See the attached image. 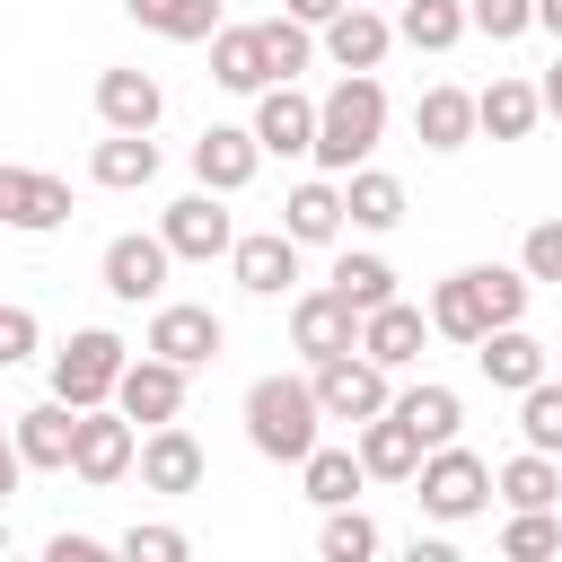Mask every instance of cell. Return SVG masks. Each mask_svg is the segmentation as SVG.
<instances>
[{"mask_svg":"<svg viewBox=\"0 0 562 562\" xmlns=\"http://www.w3.org/2000/svg\"><path fill=\"white\" fill-rule=\"evenodd\" d=\"M378 132H386V88L369 79V70H342V88L316 105V167L325 176H351L369 149H378Z\"/></svg>","mask_w":562,"mask_h":562,"instance_id":"1","label":"cell"},{"mask_svg":"<svg viewBox=\"0 0 562 562\" xmlns=\"http://www.w3.org/2000/svg\"><path fill=\"white\" fill-rule=\"evenodd\" d=\"M316 422H325L316 378H255V386H246V439H255V457L299 465V457L316 448Z\"/></svg>","mask_w":562,"mask_h":562,"instance_id":"2","label":"cell"},{"mask_svg":"<svg viewBox=\"0 0 562 562\" xmlns=\"http://www.w3.org/2000/svg\"><path fill=\"white\" fill-rule=\"evenodd\" d=\"M114 386H123V334H105V325H88V334H70L61 351H53V395L61 404H114Z\"/></svg>","mask_w":562,"mask_h":562,"instance_id":"3","label":"cell"},{"mask_svg":"<svg viewBox=\"0 0 562 562\" xmlns=\"http://www.w3.org/2000/svg\"><path fill=\"white\" fill-rule=\"evenodd\" d=\"M413 492H422V509H430V518H474V509L492 501V465H483L474 448H457V439H448V448H430V457H422Z\"/></svg>","mask_w":562,"mask_h":562,"instance_id":"4","label":"cell"},{"mask_svg":"<svg viewBox=\"0 0 562 562\" xmlns=\"http://www.w3.org/2000/svg\"><path fill=\"white\" fill-rule=\"evenodd\" d=\"M307 378H316L325 422H369V413H386V404H395V395H386V369H378L369 351H334V360H316Z\"/></svg>","mask_w":562,"mask_h":562,"instance_id":"5","label":"cell"},{"mask_svg":"<svg viewBox=\"0 0 562 562\" xmlns=\"http://www.w3.org/2000/svg\"><path fill=\"white\" fill-rule=\"evenodd\" d=\"M132 465H140L132 413H123V404H114V413L88 404V413H79V439H70V474H79V483H123Z\"/></svg>","mask_w":562,"mask_h":562,"instance_id":"6","label":"cell"},{"mask_svg":"<svg viewBox=\"0 0 562 562\" xmlns=\"http://www.w3.org/2000/svg\"><path fill=\"white\" fill-rule=\"evenodd\" d=\"M290 342L307 351V369H316V360H334V351H360V307L325 281V290H307V299L290 307Z\"/></svg>","mask_w":562,"mask_h":562,"instance_id":"7","label":"cell"},{"mask_svg":"<svg viewBox=\"0 0 562 562\" xmlns=\"http://www.w3.org/2000/svg\"><path fill=\"white\" fill-rule=\"evenodd\" d=\"M158 237L184 255V263H211V255H228L237 246V220L220 211V193L202 184V193H184V202H167V220H158Z\"/></svg>","mask_w":562,"mask_h":562,"instance_id":"8","label":"cell"},{"mask_svg":"<svg viewBox=\"0 0 562 562\" xmlns=\"http://www.w3.org/2000/svg\"><path fill=\"white\" fill-rule=\"evenodd\" d=\"M114 404L132 413V422H176L184 413V360H167V351H140V360H123V386H114Z\"/></svg>","mask_w":562,"mask_h":562,"instance_id":"9","label":"cell"},{"mask_svg":"<svg viewBox=\"0 0 562 562\" xmlns=\"http://www.w3.org/2000/svg\"><path fill=\"white\" fill-rule=\"evenodd\" d=\"M61 220H70V184H61V176H44V167H0V228L44 237V228H61Z\"/></svg>","mask_w":562,"mask_h":562,"instance_id":"10","label":"cell"},{"mask_svg":"<svg viewBox=\"0 0 562 562\" xmlns=\"http://www.w3.org/2000/svg\"><path fill=\"white\" fill-rule=\"evenodd\" d=\"M167 263H176V246H167V237L123 228V237L105 246V290H114L123 307H140V299H158V290H167Z\"/></svg>","mask_w":562,"mask_h":562,"instance_id":"11","label":"cell"},{"mask_svg":"<svg viewBox=\"0 0 562 562\" xmlns=\"http://www.w3.org/2000/svg\"><path fill=\"white\" fill-rule=\"evenodd\" d=\"M202 439L184 430V422H158L149 439H140V492H202Z\"/></svg>","mask_w":562,"mask_h":562,"instance_id":"12","label":"cell"},{"mask_svg":"<svg viewBox=\"0 0 562 562\" xmlns=\"http://www.w3.org/2000/svg\"><path fill=\"white\" fill-rule=\"evenodd\" d=\"M255 140H263V149H281V158L316 149V97H299L290 79L255 88Z\"/></svg>","mask_w":562,"mask_h":562,"instance_id":"13","label":"cell"},{"mask_svg":"<svg viewBox=\"0 0 562 562\" xmlns=\"http://www.w3.org/2000/svg\"><path fill=\"white\" fill-rule=\"evenodd\" d=\"M255 167H263V140H255V123L237 132V123H211L202 140H193V176L211 184V193H237V184H255Z\"/></svg>","mask_w":562,"mask_h":562,"instance_id":"14","label":"cell"},{"mask_svg":"<svg viewBox=\"0 0 562 562\" xmlns=\"http://www.w3.org/2000/svg\"><path fill=\"white\" fill-rule=\"evenodd\" d=\"M228 263H237V290L281 299V290L299 281V237H290V228H255V237H237V246H228Z\"/></svg>","mask_w":562,"mask_h":562,"instance_id":"15","label":"cell"},{"mask_svg":"<svg viewBox=\"0 0 562 562\" xmlns=\"http://www.w3.org/2000/svg\"><path fill=\"white\" fill-rule=\"evenodd\" d=\"M220 342H228V325L211 316V307H158L149 316V342L140 351H167V360H184V369H202V360H220Z\"/></svg>","mask_w":562,"mask_h":562,"instance_id":"16","label":"cell"},{"mask_svg":"<svg viewBox=\"0 0 562 562\" xmlns=\"http://www.w3.org/2000/svg\"><path fill=\"white\" fill-rule=\"evenodd\" d=\"M422 342H430V316H422V307H404V299H386V307H369V316H360V351H369L378 369H413V360H422Z\"/></svg>","mask_w":562,"mask_h":562,"instance_id":"17","label":"cell"},{"mask_svg":"<svg viewBox=\"0 0 562 562\" xmlns=\"http://www.w3.org/2000/svg\"><path fill=\"white\" fill-rule=\"evenodd\" d=\"M9 430H18V457H26V465H44V474H70V439H79V404H61V395H53V404H35V413H18Z\"/></svg>","mask_w":562,"mask_h":562,"instance_id":"18","label":"cell"},{"mask_svg":"<svg viewBox=\"0 0 562 562\" xmlns=\"http://www.w3.org/2000/svg\"><path fill=\"white\" fill-rule=\"evenodd\" d=\"M422 457H430V448H422L413 422H395V413H369V422H360V465H369L378 483H413Z\"/></svg>","mask_w":562,"mask_h":562,"instance_id":"19","label":"cell"},{"mask_svg":"<svg viewBox=\"0 0 562 562\" xmlns=\"http://www.w3.org/2000/svg\"><path fill=\"white\" fill-rule=\"evenodd\" d=\"M97 114H105V132H149L167 114V88L149 70H105L97 79Z\"/></svg>","mask_w":562,"mask_h":562,"instance_id":"20","label":"cell"},{"mask_svg":"<svg viewBox=\"0 0 562 562\" xmlns=\"http://www.w3.org/2000/svg\"><path fill=\"white\" fill-rule=\"evenodd\" d=\"M474 360H483V378L509 386V395H527V386L544 378V342H536L527 325H492V334L474 342Z\"/></svg>","mask_w":562,"mask_h":562,"instance_id":"21","label":"cell"},{"mask_svg":"<svg viewBox=\"0 0 562 562\" xmlns=\"http://www.w3.org/2000/svg\"><path fill=\"white\" fill-rule=\"evenodd\" d=\"M211 79H220V88H237V97L272 88V61H263V26H220V35H211Z\"/></svg>","mask_w":562,"mask_h":562,"instance_id":"22","label":"cell"},{"mask_svg":"<svg viewBox=\"0 0 562 562\" xmlns=\"http://www.w3.org/2000/svg\"><path fill=\"white\" fill-rule=\"evenodd\" d=\"M386 44H395V26H386L378 9H342V18H325V53H334L342 70H378Z\"/></svg>","mask_w":562,"mask_h":562,"instance_id":"23","label":"cell"},{"mask_svg":"<svg viewBox=\"0 0 562 562\" xmlns=\"http://www.w3.org/2000/svg\"><path fill=\"white\" fill-rule=\"evenodd\" d=\"M536 114H544V88H527V79H492V88L474 97V123H483L492 140H527Z\"/></svg>","mask_w":562,"mask_h":562,"instance_id":"24","label":"cell"},{"mask_svg":"<svg viewBox=\"0 0 562 562\" xmlns=\"http://www.w3.org/2000/svg\"><path fill=\"white\" fill-rule=\"evenodd\" d=\"M413 132H422V149H465L483 123H474V97H465V88H422Z\"/></svg>","mask_w":562,"mask_h":562,"instance_id":"25","label":"cell"},{"mask_svg":"<svg viewBox=\"0 0 562 562\" xmlns=\"http://www.w3.org/2000/svg\"><path fill=\"white\" fill-rule=\"evenodd\" d=\"M342 220H351V211H342V184H334V176H307V184L281 202V228H290L299 246H325Z\"/></svg>","mask_w":562,"mask_h":562,"instance_id":"26","label":"cell"},{"mask_svg":"<svg viewBox=\"0 0 562 562\" xmlns=\"http://www.w3.org/2000/svg\"><path fill=\"white\" fill-rule=\"evenodd\" d=\"M430 334H448V342H483V334H492V307H483L474 272H448V281L430 290Z\"/></svg>","mask_w":562,"mask_h":562,"instance_id":"27","label":"cell"},{"mask_svg":"<svg viewBox=\"0 0 562 562\" xmlns=\"http://www.w3.org/2000/svg\"><path fill=\"white\" fill-rule=\"evenodd\" d=\"M299 483H307L316 509H342V501L369 483V465H360V448H325V439H316V448L299 457Z\"/></svg>","mask_w":562,"mask_h":562,"instance_id":"28","label":"cell"},{"mask_svg":"<svg viewBox=\"0 0 562 562\" xmlns=\"http://www.w3.org/2000/svg\"><path fill=\"white\" fill-rule=\"evenodd\" d=\"M88 176H97L105 193H132V184H149V176H158V140H149V132H114V140H97Z\"/></svg>","mask_w":562,"mask_h":562,"instance_id":"29","label":"cell"},{"mask_svg":"<svg viewBox=\"0 0 562 562\" xmlns=\"http://www.w3.org/2000/svg\"><path fill=\"white\" fill-rule=\"evenodd\" d=\"M123 9L167 44H211L220 35V0H123Z\"/></svg>","mask_w":562,"mask_h":562,"instance_id":"30","label":"cell"},{"mask_svg":"<svg viewBox=\"0 0 562 562\" xmlns=\"http://www.w3.org/2000/svg\"><path fill=\"white\" fill-rule=\"evenodd\" d=\"M386 413H395V422H413V430H422V448H448V439H457V422H465L457 386H404Z\"/></svg>","mask_w":562,"mask_h":562,"instance_id":"31","label":"cell"},{"mask_svg":"<svg viewBox=\"0 0 562 562\" xmlns=\"http://www.w3.org/2000/svg\"><path fill=\"white\" fill-rule=\"evenodd\" d=\"M492 492H501L509 509H553V501H562V465H553L544 448H527V457H509V465L492 474Z\"/></svg>","mask_w":562,"mask_h":562,"instance_id":"32","label":"cell"},{"mask_svg":"<svg viewBox=\"0 0 562 562\" xmlns=\"http://www.w3.org/2000/svg\"><path fill=\"white\" fill-rule=\"evenodd\" d=\"M342 211H351L360 228H395V220H404V184H395L386 167H351V176H342Z\"/></svg>","mask_w":562,"mask_h":562,"instance_id":"33","label":"cell"},{"mask_svg":"<svg viewBox=\"0 0 562 562\" xmlns=\"http://www.w3.org/2000/svg\"><path fill=\"white\" fill-rule=\"evenodd\" d=\"M465 26H474V18H465V0H404V18H395V35H404L413 53H448Z\"/></svg>","mask_w":562,"mask_h":562,"instance_id":"34","label":"cell"},{"mask_svg":"<svg viewBox=\"0 0 562 562\" xmlns=\"http://www.w3.org/2000/svg\"><path fill=\"white\" fill-rule=\"evenodd\" d=\"M334 290L369 316V307H386V299H395V263H386V255H342V263H334Z\"/></svg>","mask_w":562,"mask_h":562,"instance_id":"35","label":"cell"},{"mask_svg":"<svg viewBox=\"0 0 562 562\" xmlns=\"http://www.w3.org/2000/svg\"><path fill=\"white\" fill-rule=\"evenodd\" d=\"M465 272H474V290H483L492 325H518V316H527V290H536V281H527V263H518V272H509V263H465Z\"/></svg>","mask_w":562,"mask_h":562,"instance_id":"36","label":"cell"},{"mask_svg":"<svg viewBox=\"0 0 562 562\" xmlns=\"http://www.w3.org/2000/svg\"><path fill=\"white\" fill-rule=\"evenodd\" d=\"M307 53H316V35H307V18H263V61H272V79H299L307 70Z\"/></svg>","mask_w":562,"mask_h":562,"instance_id":"37","label":"cell"},{"mask_svg":"<svg viewBox=\"0 0 562 562\" xmlns=\"http://www.w3.org/2000/svg\"><path fill=\"white\" fill-rule=\"evenodd\" d=\"M518 430H527V448H544V457L562 448V386H553V378H536V386L518 395Z\"/></svg>","mask_w":562,"mask_h":562,"instance_id":"38","label":"cell"},{"mask_svg":"<svg viewBox=\"0 0 562 562\" xmlns=\"http://www.w3.org/2000/svg\"><path fill=\"white\" fill-rule=\"evenodd\" d=\"M378 553V527L342 501V509H325V562H369Z\"/></svg>","mask_w":562,"mask_h":562,"instance_id":"39","label":"cell"},{"mask_svg":"<svg viewBox=\"0 0 562 562\" xmlns=\"http://www.w3.org/2000/svg\"><path fill=\"white\" fill-rule=\"evenodd\" d=\"M553 544H562V518H553V509H509V527H501V553L536 562V553H553Z\"/></svg>","mask_w":562,"mask_h":562,"instance_id":"40","label":"cell"},{"mask_svg":"<svg viewBox=\"0 0 562 562\" xmlns=\"http://www.w3.org/2000/svg\"><path fill=\"white\" fill-rule=\"evenodd\" d=\"M465 18H474V35L509 44V35H527V26H536V0H465Z\"/></svg>","mask_w":562,"mask_h":562,"instance_id":"41","label":"cell"},{"mask_svg":"<svg viewBox=\"0 0 562 562\" xmlns=\"http://www.w3.org/2000/svg\"><path fill=\"white\" fill-rule=\"evenodd\" d=\"M518 263H527V281H562V220H536L527 246H518Z\"/></svg>","mask_w":562,"mask_h":562,"instance_id":"42","label":"cell"},{"mask_svg":"<svg viewBox=\"0 0 562 562\" xmlns=\"http://www.w3.org/2000/svg\"><path fill=\"white\" fill-rule=\"evenodd\" d=\"M123 553L132 562H184L193 544H184V527H123Z\"/></svg>","mask_w":562,"mask_h":562,"instance_id":"43","label":"cell"},{"mask_svg":"<svg viewBox=\"0 0 562 562\" xmlns=\"http://www.w3.org/2000/svg\"><path fill=\"white\" fill-rule=\"evenodd\" d=\"M26 351H35V316L26 307H0V369H18Z\"/></svg>","mask_w":562,"mask_h":562,"instance_id":"44","label":"cell"},{"mask_svg":"<svg viewBox=\"0 0 562 562\" xmlns=\"http://www.w3.org/2000/svg\"><path fill=\"white\" fill-rule=\"evenodd\" d=\"M97 553H105V544H97V536H70V527L44 544V562H97Z\"/></svg>","mask_w":562,"mask_h":562,"instance_id":"45","label":"cell"},{"mask_svg":"<svg viewBox=\"0 0 562 562\" xmlns=\"http://www.w3.org/2000/svg\"><path fill=\"white\" fill-rule=\"evenodd\" d=\"M281 9H290V18H307V26H325V18H342L351 0H281Z\"/></svg>","mask_w":562,"mask_h":562,"instance_id":"46","label":"cell"},{"mask_svg":"<svg viewBox=\"0 0 562 562\" xmlns=\"http://www.w3.org/2000/svg\"><path fill=\"white\" fill-rule=\"evenodd\" d=\"M536 88H544V114H553V123H562V61H553V70H544V79H536Z\"/></svg>","mask_w":562,"mask_h":562,"instance_id":"47","label":"cell"},{"mask_svg":"<svg viewBox=\"0 0 562 562\" xmlns=\"http://www.w3.org/2000/svg\"><path fill=\"white\" fill-rule=\"evenodd\" d=\"M18 465H26V457H18V448H9V457H0V501H9V492H18Z\"/></svg>","mask_w":562,"mask_h":562,"instance_id":"48","label":"cell"},{"mask_svg":"<svg viewBox=\"0 0 562 562\" xmlns=\"http://www.w3.org/2000/svg\"><path fill=\"white\" fill-rule=\"evenodd\" d=\"M536 26H544V35H562V0H536Z\"/></svg>","mask_w":562,"mask_h":562,"instance_id":"49","label":"cell"},{"mask_svg":"<svg viewBox=\"0 0 562 562\" xmlns=\"http://www.w3.org/2000/svg\"><path fill=\"white\" fill-rule=\"evenodd\" d=\"M9 448H18V430H0V457H9Z\"/></svg>","mask_w":562,"mask_h":562,"instance_id":"50","label":"cell"},{"mask_svg":"<svg viewBox=\"0 0 562 562\" xmlns=\"http://www.w3.org/2000/svg\"><path fill=\"white\" fill-rule=\"evenodd\" d=\"M0 553H9V509H0Z\"/></svg>","mask_w":562,"mask_h":562,"instance_id":"51","label":"cell"}]
</instances>
